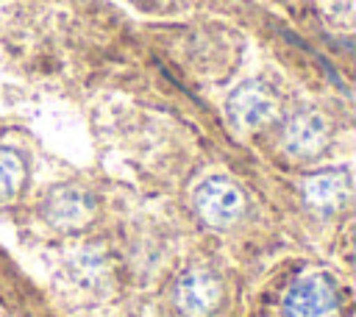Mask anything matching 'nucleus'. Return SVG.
Listing matches in <instances>:
<instances>
[{
  "mask_svg": "<svg viewBox=\"0 0 356 317\" xmlns=\"http://www.w3.org/2000/svg\"><path fill=\"white\" fill-rule=\"evenodd\" d=\"M331 142V125L317 111H295L281 125V147L292 158H317Z\"/></svg>",
  "mask_w": 356,
  "mask_h": 317,
  "instance_id": "obj_3",
  "label": "nucleus"
},
{
  "mask_svg": "<svg viewBox=\"0 0 356 317\" xmlns=\"http://www.w3.org/2000/svg\"><path fill=\"white\" fill-rule=\"evenodd\" d=\"M337 306H339L337 286L320 273H309L298 278L284 295L286 317H334Z\"/></svg>",
  "mask_w": 356,
  "mask_h": 317,
  "instance_id": "obj_4",
  "label": "nucleus"
},
{
  "mask_svg": "<svg viewBox=\"0 0 356 317\" xmlns=\"http://www.w3.org/2000/svg\"><path fill=\"white\" fill-rule=\"evenodd\" d=\"M350 172L337 167V170H320L312 172L303 181V203L320 214V217H334L350 203Z\"/></svg>",
  "mask_w": 356,
  "mask_h": 317,
  "instance_id": "obj_6",
  "label": "nucleus"
},
{
  "mask_svg": "<svg viewBox=\"0 0 356 317\" xmlns=\"http://www.w3.org/2000/svg\"><path fill=\"white\" fill-rule=\"evenodd\" d=\"M273 117H275V97L259 81L242 83L228 97V120L239 131H256V128L267 125Z\"/></svg>",
  "mask_w": 356,
  "mask_h": 317,
  "instance_id": "obj_7",
  "label": "nucleus"
},
{
  "mask_svg": "<svg viewBox=\"0 0 356 317\" xmlns=\"http://www.w3.org/2000/svg\"><path fill=\"white\" fill-rule=\"evenodd\" d=\"M25 184V158L11 150L0 147V200L14 197Z\"/></svg>",
  "mask_w": 356,
  "mask_h": 317,
  "instance_id": "obj_8",
  "label": "nucleus"
},
{
  "mask_svg": "<svg viewBox=\"0 0 356 317\" xmlns=\"http://www.w3.org/2000/svg\"><path fill=\"white\" fill-rule=\"evenodd\" d=\"M97 211V200L95 195L81 186V184H61L56 189H50V195L42 203V214L44 220L58 228V231H83Z\"/></svg>",
  "mask_w": 356,
  "mask_h": 317,
  "instance_id": "obj_1",
  "label": "nucleus"
},
{
  "mask_svg": "<svg viewBox=\"0 0 356 317\" xmlns=\"http://www.w3.org/2000/svg\"><path fill=\"white\" fill-rule=\"evenodd\" d=\"M245 195L228 178H206L195 192V211L211 228H228L245 214Z\"/></svg>",
  "mask_w": 356,
  "mask_h": 317,
  "instance_id": "obj_2",
  "label": "nucleus"
},
{
  "mask_svg": "<svg viewBox=\"0 0 356 317\" xmlns=\"http://www.w3.org/2000/svg\"><path fill=\"white\" fill-rule=\"evenodd\" d=\"M222 300V281L211 270H186L172 286V303L184 317H209Z\"/></svg>",
  "mask_w": 356,
  "mask_h": 317,
  "instance_id": "obj_5",
  "label": "nucleus"
}]
</instances>
